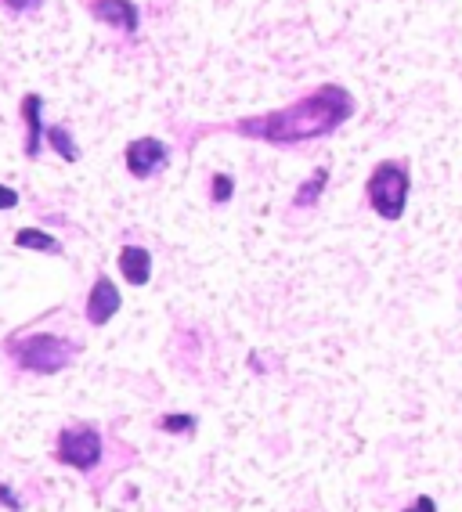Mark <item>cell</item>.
<instances>
[{"mask_svg": "<svg viewBox=\"0 0 462 512\" xmlns=\"http://www.w3.org/2000/svg\"><path fill=\"white\" fill-rule=\"evenodd\" d=\"M401 512H437V502L430 498V494H419V498H412Z\"/></svg>", "mask_w": 462, "mask_h": 512, "instance_id": "18", "label": "cell"}, {"mask_svg": "<svg viewBox=\"0 0 462 512\" xmlns=\"http://www.w3.org/2000/svg\"><path fill=\"white\" fill-rule=\"evenodd\" d=\"M123 166L134 181H152L170 166V145L156 134H141L123 148Z\"/></svg>", "mask_w": 462, "mask_h": 512, "instance_id": "5", "label": "cell"}, {"mask_svg": "<svg viewBox=\"0 0 462 512\" xmlns=\"http://www.w3.org/2000/svg\"><path fill=\"white\" fill-rule=\"evenodd\" d=\"M15 249L62 256V242H58V238L51 235V231H44V228H19V231H15Z\"/></svg>", "mask_w": 462, "mask_h": 512, "instance_id": "12", "label": "cell"}, {"mask_svg": "<svg viewBox=\"0 0 462 512\" xmlns=\"http://www.w3.org/2000/svg\"><path fill=\"white\" fill-rule=\"evenodd\" d=\"M51 458H55L62 469H73V473H80V476H94L105 466V458H109V440H105L98 422L73 419L55 433Z\"/></svg>", "mask_w": 462, "mask_h": 512, "instance_id": "3", "label": "cell"}, {"mask_svg": "<svg viewBox=\"0 0 462 512\" xmlns=\"http://www.w3.org/2000/svg\"><path fill=\"white\" fill-rule=\"evenodd\" d=\"M19 116L22 123H26V145H22V152H26V159H40V148H44V98H40L37 91L22 94V105H19Z\"/></svg>", "mask_w": 462, "mask_h": 512, "instance_id": "8", "label": "cell"}, {"mask_svg": "<svg viewBox=\"0 0 462 512\" xmlns=\"http://www.w3.org/2000/svg\"><path fill=\"white\" fill-rule=\"evenodd\" d=\"M44 145L51 148L62 163H80V145H76V138L69 134V127H65V123H47Z\"/></svg>", "mask_w": 462, "mask_h": 512, "instance_id": "11", "label": "cell"}, {"mask_svg": "<svg viewBox=\"0 0 462 512\" xmlns=\"http://www.w3.org/2000/svg\"><path fill=\"white\" fill-rule=\"evenodd\" d=\"M354 112H358V101H354V94L343 83H318L315 91L296 98L286 109L235 119L231 130L246 141L293 148V145H307V141L333 138L343 123H351Z\"/></svg>", "mask_w": 462, "mask_h": 512, "instance_id": "1", "label": "cell"}, {"mask_svg": "<svg viewBox=\"0 0 462 512\" xmlns=\"http://www.w3.org/2000/svg\"><path fill=\"white\" fill-rule=\"evenodd\" d=\"M156 430H159V433H167V437H192V433L199 430V415L167 412V415H159Z\"/></svg>", "mask_w": 462, "mask_h": 512, "instance_id": "13", "label": "cell"}, {"mask_svg": "<svg viewBox=\"0 0 462 512\" xmlns=\"http://www.w3.org/2000/svg\"><path fill=\"white\" fill-rule=\"evenodd\" d=\"M231 199H235V177L217 170V174L210 177V202L213 206H228Z\"/></svg>", "mask_w": 462, "mask_h": 512, "instance_id": "14", "label": "cell"}, {"mask_svg": "<svg viewBox=\"0 0 462 512\" xmlns=\"http://www.w3.org/2000/svg\"><path fill=\"white\" fill-rule=\"evenodd\" d=\"M123 311V293L120 285L112 282V278L98 275L91 285V293H87V303H84V314H87V325H94V329H105L116 314Z\"/></svg>", "mask_w": 462, "mask_h": 512, "instance_id": "6", "label": "cell"}, {"mask_svg": "<svg viewBox=\"0 0 462 512\" xmlns=\"http://www.w3.org/2000/svg\"><path fill=\"white\" fill-rule=\"evenodd\" d=\"M91 15L105 26L127 33V37H134L141 26V11L134 0H91Z\"/></svg>", "mask_w": 462, "mask_h": 512, "instance_id": "7", "label": "cell"}, {"mask_svg": "<svg viewBox=\"0 0 462 512\" xmlns=\"http://www.w3.org/2000/svg\"><path fill=\"white\" fill-rule=\"evenodd\" d=\"M0 509L4 512H22L26 509V498H22L19 491L11 484H0Z\"/></svg>", "mask_w": 462, "mask_h": 512, "instance_id": "15", "label": "cell"}, {"mask_svg": "<svg viewBox=\"0 0 462 512\" xmlns=\"http://www.w3.org/2000/svg\"><path fill=\"white\" fill-rule=\"evenodd\" d=\"M4 354L26 375H62L80 354V343L58 332H15L4 339Z\"/></svg>", "mask_w": 462, "mask_h": 512, "instance_id": "2", "label": "cell"}, {"mask_svg": "<svg viewBox=\"0 0 462 512\" xmlns=\"http://www.w3.org/2000/svg\"><path fill=\"white\" fill-rule=\"evenodd\" d=\"M0 4H4L11 15H33V11L44 8V0H0Z\"/></svg>", "mask_w": 462, "mask_h": 512, "instance_id": "16", "label": "cell"}, {"mask_svg": "<svg viewBox=\"0 0 462 512\" xmlns=\"http://www.w3.org/2000/svg\"><path fill=\"white\" fill-rule=\"evenodd\" d=\"M329 177H333V170L329 166H315L311 170V177H304V181L296 184L293 199H289V206L293 210H315L318 199L325 195V188H329Z\"/></svg>", "mask_w": 462, "mask_h": 512, "instance_id": "10", "label": "cell"}, {"mask_svg": "<svg viewBox=\"0 0 462 512\" xmlns=\"http://www.w3.org/2000/svg\"><path fill=\"white\" fill-rule=\"evenodd\" d=\"M19 202H22V195L15 192V188H8V184L0 181V213H8V210H19Z\"/></svg>", "mask_w": 462, "mask_h": 512, "instance_id": "17", "label": "cell"}, {"mask_svg": "<svg viewBox=\"0 0 462 512\" xmlns=\"http://www.w3.org/2000/svg\"><path fill=\"white\" fill-rule=\"evenodd\" d=\"M116 267H120V278L130 289H145L152 282V271H156V260L145 246H123L116 256Z\"/></svg>", "mask_w": 462, "mask_h": 512, "instance_id": "9", "label": "cell"}, {"mask_svg": "<svg viewBox=\"0 0 462 512\" xmlns=\"http://www.w3.org/2000/svg\"><path fill=\"white\" fill-rule=\"evenodd\" d=\"M408 195H412V170L405 159H379L365 177V202L387 224H398L405 217Z\"/></svg>", "mask_w": 462, "mask_h": 512, "instance_id": "4", "label": "cell"}]
</instances>
